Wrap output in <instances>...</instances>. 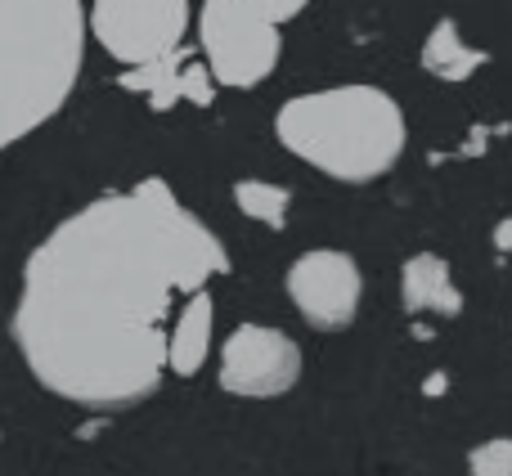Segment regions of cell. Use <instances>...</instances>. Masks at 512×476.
Instances as JSON below:
<instances>
[{
  "label": "cell",
  "mask_w": 512,
  "mask_h": 476,
  "mask_svg": "<svg viewBox=\"0 0 512 476\" xmlns=\"http://www.w3.org/2000/svg\"><path fill=\"white\" fill-rule=\"evenodd\" d=\"M225 270L221 238L149 176L86 203L32 247L9 328L45 391L113 414L158 396L180 306Z\"/></svg>",
  "instance_id": "obj_1"
},
{
  "label": "cell",
  "mask_w": 512,
  "mask_h": 476,
  "mask_svg": "<svg viewBox=\"0 0 512 476\" xmlns=\"http://www.w3.org/2000/svg\"><path fill=\"white\" fill-rule=\"evenodd\" d=\"M86 32L81 0H0V153L72 99Z\"/></svg>",
  "instance_id": "obj_2"
},
{
  "label": "cell",
  "mask_w": 512,
  "mask_h": 476,
  "mask_svg": "<svg viewBox=\"0 0 512 476\" xmlns=\"http://www.w3.org/2000/svg\"><path fill=\"white\" fill-rule=\"evenodd\" d=\"M274 135L306 167L324 171L346 185L387 176L400 162L409 126L400 104L382 86H328L292 95L274 117Z\"/></svg>",
  "instance_id": "obj_3"
},
{
  "label": "cell",
  "mask_w": 512,
  "mask_h": 476,
  "mask_svg": "<svg viewBox=\"0 0 512 476\" xmlns=\"http://www.w3.org/2000/svg\"><path fill=\"white\" fill-rule=\"evenodd\" d=\"M198 45L207 72L225 90H252L279 63V23L252 9L248 0H203L198 9Z\"/></svg>",
  "instance_id": "obj_4"
},
{
  "label": "cell",
  "mask_w": 512,
  "mask_h": 476,
  "mask_svg": "<svg viewBox=\"0 0 512 476\" xmlns=\"http://www.w3.org/2000/svg\"><path fill=\"white\" fill-rule=\"evenodd\" d=\"M189 0H95L86 9L90 36L126 68H153L185 41Z\"/></svg>",
  "instance_id": "obj_5"
},
{
  "label": "cell",
  "mask_w": 512,
  "mask_h": 476,
  "mask_svg": "<svg viewBox=\"0 0 512 476\" xmlns=\"http://www.w3.org/2000/svg\"><path fill=\"white\" fill-rule=\"evenodd\" d=\"M221 387L243 400H270L297 387L301 346L274 324H239L221 346Z\"/></svg>",
  "instance_id": "obj_6"
},
{
  "label": "cell",
  "mask_w": 512,
  "mask_h": 476,
  "mask_svg": "<svg viewBox=\"0 0 512 476\" xmlns=\"http://www.w3.org/2000/svg\"><path fill=\"white\" fill-rule=\"evenodd\" d=\"M283 288H288L292 306L301 310L306 324L333 333V328L351 324L355 310H360L364 274L355 265V256L342 252V247H310V252H301L292 261Z\"/></svg>",
  "instance_id": "obj_7"
},
{
  "label": "cell",
  "mask_w": 512,
  "mask_h": 476,
  "mask_svg": "<svg viewBox=\"0 0 512 476\" xmlns=\"http://www.w3.org/2000/svg\"><path fill=\"white\" fill-rule=\"evenodd\" d=\"M400 301L414 315H459L463 292L450 274V261L436 252H418L400 270Z\"/></svg>",
  "instance_id": "obj_8"
},
{
  "label": "cell",
  "mask_w": 512,
  "mask_h": 476,
  "mask_svg": "<svg viewBox=\"0 0 512 476\" xmlns=\"http://www.w3.org/2000/svg\"><path fill=\"white\" fill-rule=\"evenodd\" d=\"M212 319H216V306L207 288H198L180 306L176 324H171V346H167V364L176 378H194L207 364V355H212Z\"/></svg>",
  "instance_id": "obj_9"
},
{
  "label": "cell",
  "mask_w": 512,
  "mask_h": 476,
  "mask_svg": "<svg viewBox=\"0 0 512 476\" xmlns=\"http://www.w3.org/2000/svg\"><path fill=\"white\" fill-rule=\"evenodd\" d=\"M486 63H490V54L463 41V32H459L454 18H441L423 41V68L432 72L436 81H450V86L454 81H468L472 72L486 68Z\"/></svg>",
  "instance_id": "obj_10"
},
{
  "label": "cell",
  "mask_w": 512,
  "mask_h": 476,
  "mask_svg": "<svg viewBox=\"0 0 512 476\" xmlns=\"http://www.w3.org/2000/svg\"><path fill=\"white\" fill-rule=\"evenodd\" d=\"M234 203H239V212L248 221L265 225V230H283L292 207V189L274 185V180H239L234 185Z\"/></svg>",
  "instance_id": "obj_11"
},
{
  "label": "cell",
  "mask_w": 512,
  "mask_h": 476,
  "mask_svg": "<svg viewBox=\"0 0 512 476\" xmlns=\"http://www.w3.org/2000/svg\"><path fill=\"white\" fill-rule=\"evenodd\" d=\"M468 472L477 476H512V436H495V441L477 445L468 454Z\"/></svg>",
  "instance_id": "obj_12"
},
{
  "label": "cell",
  "mask_w": 512,
  "mask_h": 476,
  "mask_svg": "<svg viewBox=\"0 0 512 476\" xmlns=\"http://www.w3.org/2000/svg\"><path fill=\"white\" fill-rule=\"evenodd\" d=\"M252 9H261L265 18H274V23H288V18H297L301 9L310 5V0H248Z\"/></svg>",
  "instance_id": "obj_13"
},
{
  "label": "cell",
  "mask_w": 512,
  "mask_h": 476,
  "mask_svg": "<svg viewBox=\"0 0 512 476\" xmlns=\"http://www.w3.org/2000/svg\"><path fill=\"white\" fill-rule=\"evenodd\" d=\"M495 247H499V252H508V247H512V216H508V221H499V230H495Z\"/></svg>",
  "instance_id": "obj_14"
}]
</instances>
